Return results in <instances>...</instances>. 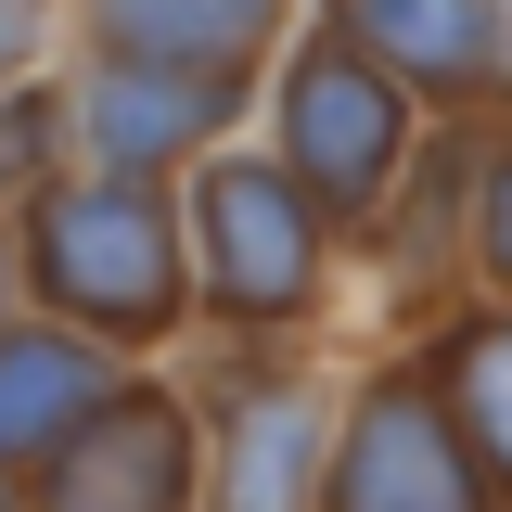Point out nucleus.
<instances>
[{"label": "nucleus", "mask_w": 512, "mask_h": 512, "mask_svg": "<svg viewBox=\"0 0 512 512\" xmlns=\"http://www.w3.org/2000/svg\"><path fill=\"white\" fill-rule=\"evenodd\" d=\"M13 256H26V308L77 320L90 346H167L192 320V231L180 180H128V167H52L13 205Z\"/></svg>", "instance_id": "f257e3e1"}, {"label": "nucleus", "mask_w": 512, "mask_h": 512, "mask_svg": "<svg viewBox=\"0 0 512 512\" xmlns=\"http://www.w3.org/2000/svg\"><path fill=\"white\" fill-rule=\"evenodd\" d=\"M180 231H192V320L218 333H308L333 308V218L308 205V180L269 154V141H218L180 167Z\"/></svg>", "instance_id": "f03ea898"}, {"label": "nucleus", "mask_w": 512, "mask_h": 512, "mask_svg": "<svg viewBox=\"0 0 512 512\" xmlns=\"http://www.w3.org/2000/svg\"><path fill=\"white\" fill-rule=\"evenodd\" d=\"M256 103H269V154L308 180V205L333 231H359L372 244L397 180H410V154H423V90H397L359 39H333V26H295L282 64L256 77Z\"/></svg>", "instance_id": "7ed1b4c3"}, {"label": "nucleus", "mask_w": 512, "mask_h": 512, "mask_svg": "<svg viewBox=\"0 0 512 512\" xmlns=\"http://www.w3.org/2000/svg\"><path fill=\"white\" fill-rule=\"evenodd\" d=\"M320 512H500L487 461L461 448L448 397L423 359L372 372L346 410H333V461H320Z\"/></svg>", "instance_id": "20e7f679"}, {"label": "nucleus", "mask_w": 512, "mask_h": 512, "mask_svg": "<svg viewBox=\"0 0 512 512\" xmlns=\"http://www.w3.org/2000/svg\"><path fill=\"white\" fill-rule=\"evenodd\" d=\"M192 500H205V410L154 372H128L26 474V512H192Z\"/></svg>", "instance_id": "39448f33"}, {"label": "nucleus", "mask_w": 512, "mask_h": 512, "mask_svg": "<svg viewBox=\"0 0 512 512\" xmlns=\"http://www.w3.org/2000/svg\"><path fill=\"white\" fill-rule=\"evenodd\" d=\"M244 116H256L244 77H167V64H77L64 77L77 167H128V180H180L192 154H218Z\"/></svg>", "instance_id": "423d86ee"}, {"label": "nucleus", "mask_w": 512, "mask_h": 512, "mask_svg": "<svg viewBox=\"0 0 512 512\" xmlns=\"http://www.w3.org/2000/svg\"><path fill=\"white\" fill-rule=\"evenodd\" d=\"M320 461H333V410L308 372H231L205 397V512H320Z\"/></svg>", "instance_id": "0eeeda50"}, {"label": "nucleus", "mask_w": 512, "mask_h": 512, "mask_svg": "<svg viewBox=\"0 0 512 512\" xmlns=\"http://www.w3.org/2000/svg\"><path fill=\"white\" fill-rule=\"evenodd\" d=\"M308 26L359 39L397 90H423V116H474V103H500V90H512V26H500V0H308Z\"/></svg>", "instance_id": "6e6552de"}, {"label": "nucleus", "mask_w": 512, "mask_h": 512, "mask_svg": "<svg viewBox=\"0 0 512 512\" xmlns=\"http://www.w3.org/2000/svg\"><path fill=\"white\" fill-rule=\"evenodd\" d=\"M90 64H167V77H269L308 0H64Z\"/></svg>", "instance_id": "1a4fd4ad"}, {"label": "nucleus", "mask_w": 512, "mask_h": 512, "mask_svg": "<svg viewBox=\"0 0 512 512\" xmlns=\"http://www.w3.org/2000/svg\"><path fill=\"white\" fill-rule=\"evenodd\" d=\"M116 384H128L116 346H90V333L52 320V308H13V320H0V474L26 487V474L116 397Z\"/></svg>", "instance_id": "9d476101"}, {"label": "nucleus", "mask_w": 512, "mask_h": 512, "mask_svg": "<svg viewBox=\"0 0 512 512\" xmlns=\"http://www.w3.org/2000/svg\"><path fill=\"white\" fill-rule=\"evenodd\" d=\"M423 372H436L448 423H461V448L487 461V487H500L512 512V295H487V308H448L436 333H423Z\"/></svg>", "instance_id": "9b49d317"}, {"label": "nucleus", "mask_w": 512, "mask_h": 512, "mask_svg": "<svg viewBox=\"0 0 512 512\" xmlns=\"http://www.w3.org/2000/svg\"><path fill=\"white\" fill-rule=\"evenodd\" d=\"M52 167H77L64 90H52V77H13V90H0V205H26V192L52 180Z\"/></svg>", "instance_id": "f8f14e48"}, {"label": "nucleus", "mask_w": 512, "mask_h": 512, "mask_svg": "<svg viewBox=\"0 0 512 512\" xmlns=\"http://www.w3.org/2000/svg\"><path fill=\"white\" fill-rule=\"evenodd\" d=\"M474 282L512 295V116L474 141Z\"/></svg>", "instance_id": "ddd939ff"}, {"label": "nucleus", "mask_w": 512, "mask_h": 512, "mask_svg": "<svg viewBox=\"0 0 512 512\" xmlns=\"http://www.w3.org/2000/svg\"><path fill=\"white\" fill-rule=\"evenodd\" d=\"M52 26H64V0H0V90H13V77H39Z\"/></svg>", "instance_id": "4468645a"}, {"label": "nucleus", "mask_w": 512, "mask_h": 512, "mask_svg": "<svg viewBox=\"0 0 512 512\" xmlns=\"http://www.w3.org/2000/svg\"><path fill=\"white\" fill-rule=\"evenodd\" d=\"M26 308V256H13V205H0V320Z\"/></svg>", "instance_id": "2eb2a0df"}]
</instances>
